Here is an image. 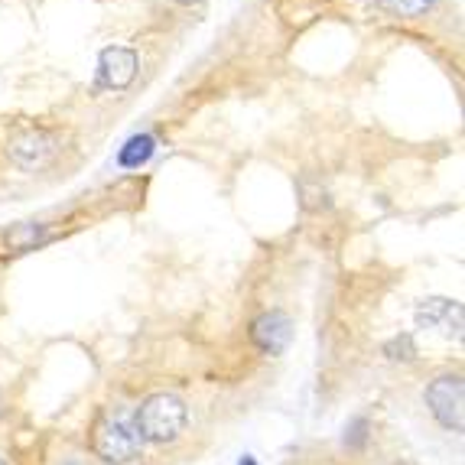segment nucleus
Masks as SVG:
<instances>
[{"mask_svg": "<svg viewBox=\"0 0 465 465\" xmlns=\"http://www.w3.org/2000/svg\"><path fill=\"white\" fill-rule=\"evenodd\" d=\"M134 420H137L140 440L173 442L179 440V433L186 427V403L179 401L176 394H153L140 403Z\"/></svg>", "mask_w": 465, "mask_h": 465, "instance_id": "nucleus-2", "label": "nucleus"}, {"mask_svg": "<svg viewBox=\"0 0 465 465\" xmlns=\"http://www.w3.org/2000/svg\"><path fill=\"white\" fill-rule=\"evenodd\" d=\"M0 465H4V459H0Z\"/></svg>", "mask_w": 465, "mask_h": 465, "instance_id": "nucleus-14", "label": "nucleus"}, {"mask_svg": "<svg viewBox=\"0 0 465 465\" xmlns=\"http://www.w3.org/2000/svg\"><path fill=\"white\" fill-rule=\"evenodd\" d=\"M43 238H46V234H43V228H24V232H14V234H10V244H14V248H26V244H33V241H36V244H39V241H43Z\"/></svg>", "mask_w": 465, "mask_h": 465, "instance_id": "nucleus-10", "label": "nucleus"}, {"mask_svg": "<svg viewBox=\"0 0 465 465\" xmlns=\"http://www.w3.org/2000/svg\"><path fill=\"white\" fill-rule=\"evenodd\" d=\"M53 153H55V137H49L46 131H26L10 140V156H14V163L20 170H36Z\"/></svg>", "mask_w": 465, "mask_h": 465, "instance_id": "nucleus-7", "label": "nucleus"}, {"mask_svg": "<svg viewBox=\"0 0 465 465\" xmlns=\"http://www.w3.org/2000/svg\"><path fill=\"white\" fill-rule=\"evenodd\" d=\"M427 403L430 413L440 420L442 427L452 430V433H462L465 427V384L459 374H446V378H436L427 388Z\"/></svg>", "mask_w": 465, "mask_h": 465, "instance_id": "nucleus-3", "label": "nucleus"}, {"mask_svg": "<svg viewBox=\"0 0 465 465\" xmlns=\"http://www.w3.org/2000/svg\"><path fill=\"white\" fill-rule=\"evenodd\" d=\"M153 153H156V140L150 137V134H134L124 147H121V153H117V163L124 166V170H137V166L147 163Z\"/></svg>", "mask_w": 465, "mask_h": 465, "instance_id": "nucleus-8", "label": "nucleus"}, {"mask_svg": "<svg viewBox=\"0 0 465 465\" xmlns=\"http://www.w3.org/2000/svg\"><path fill=\"white\" fill-rule=\"evenodd\" d=\"M391 10H397L401 16H417V14H423V10L433 4V0H384Z\"/></svg>", "mask_w": 465, "mask_h": 465, "instance_id": "nucleus-9", "label": "nucleus"}, {"mask_svg": "<svg viewBox=\"0 0 465 465\" xmlns=\"http://www.w3.org/2000/svg\"><path fill=\"white\" fill-rule=\"evenodd\" d=\"M137 75V53L127 46H111L98 59V82L104 88H127Z\"/></svg>", "mask_w": 465, "mask_h": 465, "instance_id": "nucleus-5", "label": "nucleus"}, {"mask_svg": "<svg viewBox=\"0 0 465 465\" xmlns=\"http://www.w3.org/2000/svg\"><path fill=\"white\" fill-rule=\"evenodd\" d=\"M238 465H257V462H254V459H251V456H244V459H241Z\"/></svg>", "mask_w": 465, "mask_h": 465, "instance_id": "nucleus-12", "label": "nucleus"}, {"mask_svg": "<svg viewBox=\"0 0 465 465\" xmlns=\"http://www.w3.org/2000/svg\"><path fill=\"white\" fill-rule=\"evenodd\" d=\"M365 430H368V420L358 417L355 423H351V440H345V442H349V446H361V442H365V436H368Z\"/></svg>", "mask_w": 465, "mask_h": 465, "instance_id": "nucleus-11", "label": "nucleus"}, {"mask_svg": "<svg viewBox=\"0 0 465 465\" xmlns=\"http://www.w3.org/2000/svg\"><path fill=\"white\" fill-rule=\"evenodd\" d=\"M417 322L427 329H436L446 339H459L462 335V306L456 300H427L420 302Z\"/></svg>", "mask_w": 465, "mask_h": 465, "instance_id": "nucleus-6", "label": "nucleus"}, {"mask_svg": "<svg viewBox=\"0 0 465 465\" xmlns=\"http://www.w3.org/2000/svg\"><path fill=\"white\" fill-rule=\"evenodd\" d=\"M290 339H293V322H290L287 312H280V310L261 312V316L251 322V341H254L264 355H280V351L290 345Z\"/></svg>", "mask_w": 465, "mask_h": 465, "instance_id": "nucleus-4", "label": "nucleus"}, {"mask_svg": "<svg viewBox=\"0 0 465 465\" xmlns=\"http://www.w3.org/2000/svg\"><path fill=\"white\" fill-rule=\"evenodd\" d=\"M140 446H143V440H140L137 420H134L131 411L121 407V411H108L98 420V427H94V452L104 462L111 465L131 462L140 452Z\"/></svg>", "mask_w": 465, "mask_h": 465, "instance_id": "nucleus-1", "label": "nucleus"}, {"mask_svg": "<svg viewBox=\"0 0 465 465\" xmlns=\"http://www.w3.org/2000/svg\"><path fill=\"white\" fill-rule=\"evenodd\" d=\"M63 465H85V462H78V459H72V462H63Z\"/></svg>", "mask_w": 465, "mask_h": 465, "instance_id": "nucleus-13", "label": "nucleus"}]
</instances>
